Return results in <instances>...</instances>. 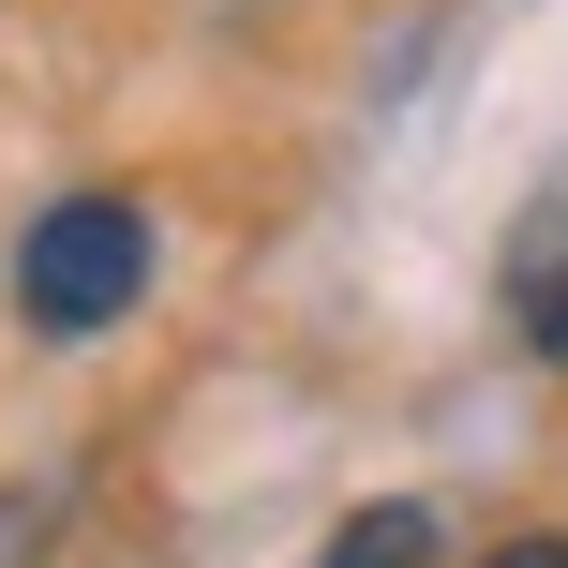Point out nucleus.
<instances>
[{"label": "nucleus", "instance_id": "nucleus-4", "mask_svg": "<svg viewBox=\"0 0 568 568\" xmlns=\"http://www.w3.org/2000/svg\"><path fill=\"white\" fill-rule=\"evenodd\" d=\"M479 568H568V524H524V539H494Z\"/></svg>", "mask_w": 568, "mask_h": 568}, {"label": "nucleus", "instance_id": "nucleus-3", "mask_svg": "<svg viewBox=\"0 0 568 568\" xmlns=\"http://www.w3.org/2000/svg\"><path fill=\"white\" fill-rule=\"evenodd\" d=\"M524 329H539V359L568 374V284H524Z\"/></svg>", "mask_w": 568, "mask_h": 568}, {"label": "nucleus", "instance_id": "nucleus-1", "mask_svg": "<svg viewBox=\"0 0 568 568\" xmlns=\"http://www.w3.org/2000/svg\"><path fill=\"white\" fill-rule=\"evenodd\" d=\"M150 270H165V225H150L135 195H60V210H30V240H16V314L45 344H105L120 314L150 300Z\"/></svg>", "mask_w": 568, "mask_h": 568}, {"label": "nucleus", "instance_id": "nucleus-2", "mask_svg": "<svg viewBox=\"0 0 568 568\" xmlns=\"http://www.w3.org/2000/svg\"><path fill=\"white\" fill-rule=\"evenodd\" d=\"M434 539H449L434 494H374V509L329 524V554H314V568H434Z\"/></svg>", "mask_w": 568, "mask_h": 568}]
</instances>
